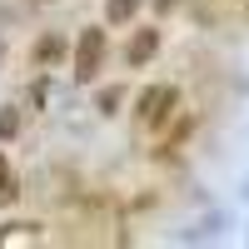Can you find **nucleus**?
I'll use <instances>...</instances> for the list:
<instances>
[{
	"instance_id": "nucleus-9",
	"label": "nucleus",
	"mask_w": 249,
	"mask_h": 249,
	"mask_svg": "<svg viewBox=\"0 0 249 249\" xmlns=\"http://www.w3.org/2000/svg\"><path fill=\"white\" fill-rule=\"evenodd\" d=\"M244 195H249V190H244Z\"/></svg>"
},
{
	"instance_id": "nucleus-5",
	"label": "nucleus",
	"mask_w": 249,
	"mask_h": 249,
	"mask_svg": "<svg viewBox=\"0 0 249 249\" xmlns=\"http://www.w3.org/2000/svg\"><path fill=\"white\" fill-rule=\"evenodd\" d=\"M140 10V0H105V20H115V25H124Z\"/></svg>"
},
{
	"instance_id": "nucleus-1",
	"label": "nucleus",
	"mask_w": 249,
	"mask_h": 249,
	"mask_svg": "<svg viewBox=\"0 0 249 249\" xmlns=\"http://www.w3.org/2000/svg\"><path fill=\"white\" fill-rule=\"evenodd\" d=\"M100 60H105V30H85L75 40V80H90L100 75Z\"/></svg>"
},
{
	"instance_id": "nucleus-4",
	"label": "nucleus",
	"mask_w": 249,
	"mask_h": 249,
	"mask_svg": "<svg viewBox=\"0 0 249 249\" xmlns=\"http://www.w3.org/2000/svg\"><path fill=\"white\" fill-rule=\"evenodd\" d=\"M60 55H65V40H60V35H40V40H35V50H30L35 65H55Z\"/></svg>"
},
{
	"instance_id": "nucleus-2",
	"label": "nucleus",
	"mask_w": 249,
	"mask_h": 249,
	"mask_svg": "<svg viewBox=\"0 0 249 249\" xmlns=\"http://www.w3.org/2000/svg\"><path fill=\"white\" fill-rule=\"evenodd\" d=\"M175 105H179V90L175 85H150V90L140 95V120L144 124H164Z\"/></svg>"
},
{
	"instance_id": "nucleus-8",
	"label": "nucleus",
	"mask_w": 249,
	"mask_h": 249,
	"mask_svg": "<svg viewBox=\"0 0 249 249\" xmlns=\"http://www.w3.org/2000/svg\"><path fill=\"white\" fill-rule=\"evenodd\" d=\"M115 105H120V90H105V95H100V110H105V115H110Z\"/></svg>"
},
{
	"instance_id": "nucleus-6",
	"label": "nucleus",
	"mask_w": 249,
	"mask_h": 249,
	"mask_svg": "<svg viewBox=\"0 0 249 249\" xmlns=\"http://www.w3.org/2000/svg\"><path fill=\"white\" fill-rule=\"evenodd\" d=\"M15 135H20V110L5 105V110H0V140H15Z\"/></svg>"
},
{
	"instance_id": "nucleus-3",
	"label": "nucleus",
	"mask_w": 249,
	"mask_h": 249,
	"mask_svg": "<svg viewBox=\"0 0 249 249\" xmlns=\"http://www.w3.org/2000/svg\"><path fill=\"white\" fill-rule=\"evenodd\" d=\"M155 50H160V30H155V25H140V30L130 35V45H124V65H130V70L150 65Z\"/></svg>"
},
{
	"instance_id": "nucleus-7",
	"label": "nucleus",
	"mask_w": 249,
	"mask_h": 249,
	"mask_svg": "<svg viewBox=\"0 0 249 249\" xmlns=\"http://www.w3.org/2000/svg\"><path fill=\"white\" fill-rule=\"evenodd\" d=\"M0 199H15V175H10V160L0 155Z\"/></svg>"
}]
</instances>
